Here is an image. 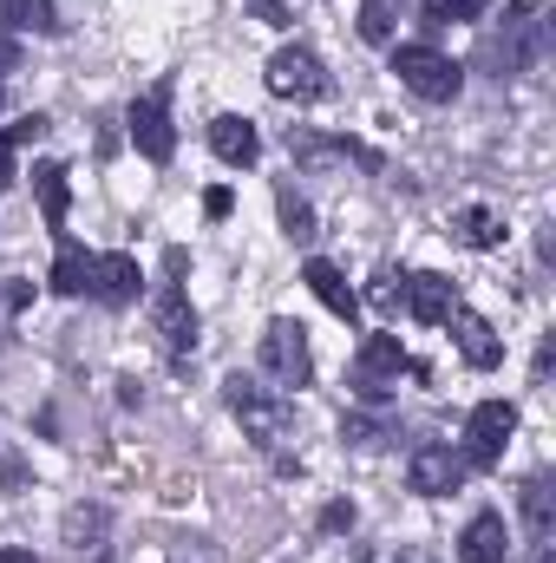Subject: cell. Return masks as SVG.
Wrapping results in <instances>:
<instances>
[{
	"mask_svg": "<svg viewBox=\"0 0 556 563\" xmlns=\"http://www.w3.org/2000/svg\"><path fill=\"white\" fill-rule=\"evenodd\" d=\"M263 374H269L276 387H308L314 354H308V328H301V321L276 314V321L263 328Z\"/></svg>",
	"mask_w": 556,
	"mask_h": 563,
	"instance_id": "cell-4",
	"label": "cell"
},
{
	"mask_svg": "<svg viewBox=\"0 0 556 563\" xmlns=\"http://www.w3.org/2000/svg\"><path fill=\"white\" fill-rule=\"evenodd\" d=\"M210 151H216L223 164H236V170H243V164H256L263 139H256V125H249V119H236V112H230V119H216V125H210Z\"/></svg>",
	"mask_w": 556,
	"mask_h": 563,
	"instance_id": "cell-15",
	"label": "cell"
},
{
	"mask_svg": "<svg viewBox=\"0 0 556 563\" xmlns=\"http://www.w3.org/2000/svg\"><path fill=\"white\" fill-rule=\"evenodd\" d=\"M485 0H425V20L432 26H458V20H478Z\"/></svg>",
	"mask_w": 556,
	"mask_h": 563,
	"instance_id": "cell-25",
	"label": "cell"
},
{
	"mask_svg": "<svg viewBox=\"0 0 556 563\" xmlns=\"http://www.w3.org/2000/svg\"><path fill=\"white\" fill-rule=\"evenodd\" d=\"M341 439H354L360 452H374V445H387V439H393V426H387V420H367V413H347Z\"/></svg>",
	"mask_w": 556,
	"mask_h": 563,
	"instance_id": "cell-23",
	"label": "cell"
},
{
	"mask_svg": "<svg viewBox=\"0 0 556 563\" xmlns=\"http://www.w3.org/2000/svg\"><path fill=\"white\" fill-rule=\"evenodd\" d=\"M518 505H524V525H531V538H537V544H551V531H556V492H551V478H524Z\"/></svg>",
	"mask_w": 556,
	"mask_h": 563,
	"instance_id": "cell-18",
	"label": "cell"
},
{
	"mask_svg": "<svg viewBox=\"0 0 556 563\" xmlns=\"http://www.w3.org/2000/svg\"><path fill=\"white\" fill-rule=\"evenodd\" d=\"M0 33H59L53 0H0Z\"/></svg>",
	"mask_w": 556,
	"mask_h": 563,
	"instance_id": "cell-19",
	"label": "cell"
},
{
	"mask_svg": "<svg viewBox=\"0 0 556 563\" xmlns=\"http://www.w3.org/2000/svg\"><path fill=\"white\" fill-rule=\"evenodd\" d=\"M400 288H407V282H400V276H374V288H367V301L393 314V308H400Z\"/></svg>",
	"mask_w": 556,
	"mask_h": 563,
	"instance_id": "cell-26",
	"label": "cell"
},
{
	"mask_svg": "<svg viewBox=\"0 0 556 563\" xmlns=\"http://www.w3.org/2000/svg\"><path fill=\"white\" fill-rule=\"evenodd\" d=\"M504 558H511L504 518H498V511H478V518L465 525V538H458V563H504Z\"/></svg>",
	"mask_w": 556,
	"mask_h": 563,
	"instance_id": "cell-13",
	"label": "cell"
},
{
	"mask_svg": "<svg viewBox=\"0 0 556 563\" xmlns=\"http://www.w3.org/2000/svg\"><path fill=\"white\" fill-rule=\"evenodd\" d=\"M256 13H263L269 26H288V7H281V0H256Z\"/></svg>",
	"mask_w": 556,
	"mask_h": 563,
	"instance_id": "cell-31",
	"label": "cell"
},
{
	"mask_svg": "<svg viewBox=\"0 0 556 563\" xmlns=\"http://www.w3.org/2000/svg\"><path fill=\"white\" fill-rule=\"evenodd\" d=\"M26 301H33V282H13V288H7V308H13V314H20V308H26Z\"/></svg>",
	"mask_w": 556,
	"mask_h": 563,
	"instance_id": "cell-32",
	"label": "cell"
},
{
	"mask_svg": "<svg viewBox=\"0 0 556 563\" xmlns=\"http://www.w3.org/2000/svg\"><path fill=\"white\" fill-rule=\"evenodd\" d=\"M92 288V256L73 243V236H59V256H53V295H86Z\"/></svg>",
	"mask_w": 556,
	"mask_h": 563,
	"instance_id": "cell-17",
	"label": "cell"
},
{
	"mask_svg": "<svg viewBox=\"0 0 556 563\" xmlns=\"http://www.w3.org/2000/svg\"><path fill=\"white\" fill-rule=\"evenodd\" d=\"M203 563H210V558H203Z\"/></svg>",
	"mask_w": 556,
	"mask_h": 563,
	"instance_id": "cell-35",
	"label": "cell"
},
{
	"mask_svg": "<svg viewBox=\"0 0 556 563\" xmlns=\"http://www.w3.org/2000/svg\"><path fill=\"white\" fill-rule=\"evenodd\" d=\"M105 525H112V518H105V505H73V511H66V544H79V551H86V544H99V538H105Z\"/></svg>",
	"mask_w": 556,
	"mask_h": 563,
	"instance_id": "cell-21",
	"label": "cell"
},
{
	"mask_svg": "<svg viewBox=\"0 0 556 563\" xmlns=\"http://www.w3.org/2000/svg\"><path fill=\"white\" fill-rule=\"evenodd\" d=\"M151 321H157V341H164L170 354H190V347H197V308H190V295H184L177 282H164V288H157Z\"/></svg>",
	"mask_w": 556,
	"mask_h": 563,
	"instance_id": "cell-9",
	"label": "cell"
},
{
	"mask_svg": "<svg viewBox=\"0 0 556 563\" xmlns=\"http://www.w3.org/2000/svg\"><path fill=\"white\" fill-rule=\"evenodd\" d=\"M301 282L314 288V301H321L327 314H341V321H354V314H360V295L347 288V276H341L334 263H321V256H314V263L301 269Z\"/></svg>",
	"mask_w": 556,
	"mask_h": 563,
	"instance_id": "cell-14",
	"label": "cell"
},
{
	"mask_svg": "<svg viewBox=\"0 0 556 563\" xmlns=\"http://www.w3.org/2000/svg\"><path fill=\"white\" fill-rule=\"evenodd\" d=\"M407 472H413L419 498H452V492L465 485V459H458V445H438V439H432V445H419Z\"/></svg>",
	"mask_w": 556,
	"mask_h": 563,
	"instance_id": "cell-8",
	"label": "cell"
},
{
	"mask_svg": "<svg viewBox=\"0 0 556 563\" xmlns=\"http://www.w3.org/2000/svg\"><path fill=\"white\" fill-rule=\"evenodd\" d=\"M347 525H354V505H327L321 511V531H347Z\"/></svg>",
	"mask_w": 556,
	"mask_h": 563,
	"instance_id": "cell-30",
	"label": "cell"
},
{
	"mask_svg": "<svg viewBox=\"0 0 556 563\" xmlns=\"http://www.w3.org/2000/svg\"><path fill=\"white\" fill-rule=\"evenodd\" d=\"M0 563H33V551L26 544H0Z\"/></svg>",
	"mask_w": 556,
	"mask_h": 563,
	"instance_id": "cell-34",
	"label": "cell"
},
{
	"mask_svg": "<svg viewBox=\"0 0 556 563\" xmlns=\"http://www.w3.org/2000/svg\"><path fill=\"white\" fill-rule=\"evenodd\" d=\"M360 40L367 46H387L393 40V7L387 0H360Z\"/></svg>",
	"mask_w": 556,
	"mask_h": 563,
	"instance_id": "cell-22",
	"label": "cell"
},
{
	"mask_svg": "<svg viewBox=\"0 0 556 563\" xmlns=\"http://www.w3.org/2000/svg\"><path fill=\"white\" fill-rule=\"evenodd\" d=\"M13 151H20V144L0 132V190H13V184H20V170H13Z\"/></svg>",
	"mask_w": 556,
	"mask_h": 563,
	"instance_id": "cell-28",
	"label": "cell"
},
{
	"mask_svg": "<svg viewBox=\"0 0 556 563\" xmlns=\"http://www.w3.org/2000/svg\"><path fill=\"white\" fill-rule=\"evenodd\" d=\"M263 79H269V92H276V99H294V106H308V99H321V92H327V66H321L308 46H281L276 59L263 66Z\"/></svg>",
	"mask_w": 556,
	"mask_h": 563,
	"instance_id": "cell-6",
	"label": "cell"
},
{
	"mask_svg": "<svg viewBox=\"0 0 556 563\" xmlns=\"http://www.w3.org/2000/svg\"><path fill=\"white\" fill-rule=\"evenodd\" d=\"M400 374H413L400 334H367V341H360V361H354V394H360L367 407H387L393 387H400Z\"/></svg>",
	"mask_w": 556,
	"mask_h": 563,
	"instance_id": "cell-2",
	"label": "cell"
},
{
	"mask_svg": "<svg viewBox=\"0 0 556 563\" xmlns=\"http://www.w3.org/2000/svg\"><path fill=\"white\" fill-rule=\"evenodd\" d=\"M230 210H236V197H230L223 184H216V190H203V217H216V223H223Z\"/></svg>",
	"mask_w": 556,
	"mask_h": 563,
	"instance_id": "cell-27",
	"label": "cell"
},
{
	"mask_svg": "<svg viewBox=\"0 0 556 563\" xmlns=\"http://www.w3.org/2000/svg\"><path fill=\"white\" fill-rule=\"evenodd\" d=\"M13 66H20V46H13V40L0 33V73H13Z\"/></svg>",
	"mask_w": 556,
	"mask_h": 563,
	"instance_id": "cell-33",
	"label": "cell"
},
{
	"mask_svg": "<svg viewBox=\"0 0 556 563\" xmlns=\"http://www.w3.org/2000/svg\"><path fill=\"white\" fill-rule=\"evenodd\" d=\"M223 400H230V413L243 420V432H249L263 452H276L281 439H288V400H269V394H263V380L230 374V380H223Z\"/></svg>",
	"mask_w": 556,
	"mask_h": 563,
	"instance_id": "cell-1",
	"label": "cell"
},
{
	"mask_svg": "<svg viewBox=\"0 0 556 563\" xmlns=\"http://www.w3.org/2000/svg\"><path fill=\"white\" fill-rule=\"evenodd\" d=\"M281 230H288L294 243H308V236H314V210H308L294 190H281Z\"/></svg>",
	"mask_w": 556,
	"mask_h": 563,
	"instance_id": "cell-24",
	"label": "cell"
},
{
	"mask_svg": "<svg viewBox=\"0 0 556 563\" xmlns=\"http://www.w3.org/2000/svg\"><path fill=\"white\" fill-rule=\"evenodd\" d=\"M7 139H13V144H33V139H46V119H40V112H26V119H20V125L7 132Z\"/></svg>",
	"mask_w": 556,
	"mask_h": 563,
	"instance_id": "cell-29",
	"label": "cell"
},
{
	"mask_svg": "<svg viewBox=\"0 0 556 563\" xmlns=\"http://www.w3.org/2000/svg\"><path fill=\"white\" fill-rule=\"evenodd\" d=\"M400 301H407V314H413V321H425V328H438V321L458 308V295H452V276H438V269H419V276H407Z\"/></svg>",
	"mask_w": 556,
	"mask_h": 563,
	"instance_id": "cell-11",
	"label": "cell"
},
{
	"mask_svg": "<svg viewBox=\"0 0 556 563\" xmlns=\"http://www.w3.org/2000/svg\"><path fill=\"white\" fill-rule=\"evenodd\" d=\"M33 197L46 210L53 230H66V210H73V184H66V164H33Z\"/></svg>",
	"mask_w": 556,
	"mask_h": 563,
	"instance_id": "cell-16",
	"label": "cell"
},
{
	"mask_svg": "<svg viewBox=\"0 0 556 563\" xmlns=\"http://www.w3.org/2000/svg\"><path fill=\"white\" fill-rule=\"evenodd\" d=\"M445 321H452V341H458V354H465V367H478V374H491V367L504 361V341H498V328H491L485 314H465V308H452Z\"/></svg>",
	"mask_w": 556,
	"mask_h": 563,
	"instance_id": "cell-10",
	"label": "cell"
},
{
	"mask_svg": "<svg viewBox=\"0 0 556 563\" xmlns=\"http://www.w3.org/2000/svg\"><path fill=\"white\" fill-rule=\"evenodd\" d=\"M125 125H132V144H138L151 164H170V151H177V125H170V79L144 92Z\"/></svg>",
	"mask_w": 556,
	"mask_h": 563,
	"instance_id": "cell-7",
	"label": "cell"
},
{
	"mask_svg": "<svg viewBox=\"0 0 556 563\" xmlns=\"http://www.w3.org/2000/svg\"><path fill=\"white\" fill-rule=\"evenodd\" d=\"M138 256H92V295L105 301V308H125V301H138Z\"/></svg>",
	"mask_w": 556,
	"mask_h": 563,
	"instance_id": "cell-12",
	"label": "cell"
},
{
	"mask_svg": "<svg viewBox=\"0 0 556 563\" xmlns=\"http://www.w3.org/2000/svg\"><path fill=\"white\" fill-rule=\"evenodd\" d=\"M518 432V407L511 400H478L471 407V420H465V445H458V459H465V472L478 465H498L504 459V439Z\"/></svg>",
	"mask_w": 556,
	"mask_h": 563,
	"instance_id": "cell-5",
	"label": "cell"
},
{
	"mask_svg": "<svg viewBox=\"0 0 556 563\" xmlns=\"http://www.w3.org/2000/svg\"><path fill=\"white\" fill-rule=\"evenodd\" d=\"M393 73H400V86L425 99V106H445V99H458V66L438 53V46H393Z\"/></svg>",
	"mask_w": 556,
	"mask_h": 563,
	"instance_id": "cell-3",
	"label": "cell"
},
{
	"mask_svg": "<svg viewBox=\"0 0 556 563\" xmlns=\"http://www.w3.org/2000/svg\"><path fill=\"white\" fill-rule=\"evenodd\" d=\"M458 243H465V250H498V243H504V223L471 203V210H458Z\"/></svg>",
	"mask_w": 556,
	"mask_h": 563,
	"instance_id": "cell-20",
	"label": "cell"
}]
</instances>
